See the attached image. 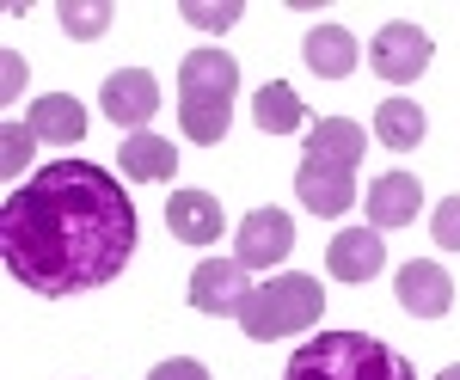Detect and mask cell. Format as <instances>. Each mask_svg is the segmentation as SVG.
<instances>
[{
	"mask_svg": "<svg viewBox=\"0 0 460 380\" xmlns=\"http://www.w3.org/2000/svg\"><path fill=\"white\" fill-rule=\"evenodd\" d=\"M136 258V203L93 160H49L0 203V264L43 301L86 295Z\"/></svg>",
	"mask_w": 460,
	"mask_h": 380,
	"instance_id": "1",
	"label": "cell"
},
{
	"mask_svg": "<svg viewBox=\"0 0 460 380\" xmlns=\"http://www.w3.org/2000/svg\"><path fill=\"white\" fill-rule=\"evenodd\" d=\"M234 86H240V62L227 49H190L178 62V129H184V141H197V147L227 141Z\"/></svg>",
	"mask_w": 460,
	"mask_h": 380,
	"instance_id": "2",
	"label": "cell"
},
{
	"mask_svg": "<svg viewBox=\"0 0 460 380\" xmlns=\"http://www.w3.org/2000/svg\"><path fill=\"white\" fill-rule=\"evenodd\" d=\"M283 380H418V368L368 331H325L288 356Z\"/></svg>",
	"mask_w": 460,
	"mask_h": 380,
	"instance_id": "3",
	"label": "cell"
},
{
	"mask_svg": "<svg viewBox=\"0 0 460 380\" xmlns=\"http://www.w3.org/2000/svg\"><path fill=\"white\" fill-rule=\"evenodd\" d=\"M319 313H325V288L307 270H288V277L252 282L246 307H240V331L252 344H270V338H301L314 331Z\"/></svg>",
	"mask_w": 460,
	"mask_h": 380,
	"instance_id": "4",
	"label": "cell"
},
{
	"mask_svg": "<svg viewBox=\"0 0 460 380\" xmlns=\"http://www.w3.org/2000/svg\"><path fill=\"white\" fill-rule=\"evenodd\" d=\"M246 295H252V282H246L240 258H203L190 270V307L209 313V319H240Z\"/></svg>",
	"mask_w": 460,
	"mask_h": 380,
	"instance_id": "5",
	"label": "cell"
},
{
	"mask_svg": "<svg viewBox=\"0 0 460 380\" xmlns=\"http://www.w3.org/2000/svg\"><path fill=\"white\" fill-rule=\"evenodd\" d=\"M368 68L387 86H411L429 68V37L418 25H381V37L368 43Z\"/></svg>",
	"mask_w": 460,
	"mask_h": 380,
	"instance_id": "6",
	"label": "cell"
},
{
	"mask_svg": "<svg viewBox=\"0 0 460 380\" xmlns=\"http://www.w3.org/2000/svg\"><path fill=\"white\" fill-rule=\"evenodd\" d=\"M99 110H105L111 123H123L129 136H142V123L160 110V80L147 68H117L105 80V93H99Z\"/></svg>",
	"mask_w": 460,
	"mask_h": 380,
	"instance_id": "7",
	"label": "cell"
},
{
	"mask_svg": "<svg viewBox=\"0 0 460 380\" xmlns=\"http://www.w3.org/2000/svg\"><path fill=\"white\" fill-rule=\"evenodd\" d=\"M288 245H295V221H288L283 208H252L246 221H240L234 258H240L246 270H270V264L288 258Z\"/></svg>",
	"mask_w": 460,
	"mask_h": 380,
	"instance_id": "8",
	"label": "cell"
},
{
	"mask_svg": "<svg viewBox=\"0 0 460 380\" xmlns=\"http://www.w3.org/2000/svg\"><path fill=\"white\" fill-rule=\"evenodd\" d=\"M393 288H399V307L411 313V319H442V313L455 307V277H448L436 258H411V264L393 277Z\"/></svg>",
	"mask_w": 460,
	"mask_h": 380,
	"instance_id": "9",
	"label": "cell"
},
{
	"mask_svg": "<svg viewBox=\"0 0 460 380\" xmlns=\"http://www.w3.org/2000/svg\"><path fill=\"white\" fill-rule=\"evenodd\" d=\"M381 264H387V240L375 227H344L325 240V270L338 282H368L381 277Z\"/></svg>",
	"mask_w": 460,
	"mask_h": 380,
	"instance_id": "10",
	"label": "cell"
},
{
	"mask_svg": "<svg viewBox=\"0 0 460 380\" xmlns=\"http://www.w3.org/2000/svg\"><path fill=\"white\" fill-rule=\"evenodd\" d=\"M295 197L314 215H344V208H356V172L350 166H325V160H301Z\"/></svg>",
	"mask_w": 460,
	"mask_h": 380,
	"instance_id": "11",
	"label": "cell"
},
{
	"mask_svg": "<svg viewBox=\"0 0 460 380\" xmlns=\"http://www.w3.org/2000/svg\"><path fill=\"white\" fill-rule=\"evenodd\" d=\"M424 208V184L411 172H381L368 184V227L387 234V227H411V215Z\"/></svg>",
	"mask_w": 460,
	"mask_h": 380,
	"instance_id": "12",
	"label": "cell"
},
{
	"mask_svg": "<svg viewBox=\"0 0 460 380\" xmlns=\"http://www.w3.org/2000/svg\"><path fill=\"white\" fill-rule=\"evenodd\" d=\"M166 227H172V240H184V245L221 240V203H215V190H172V197H166Z\"/></svg>",
	"mask_w": 460,
	"mask_h": 380,
	"instance_id": "13",
	"label": "cell"
},
{
	"mask_svg": "<svg viewBox=\"0 0 460 380\" xmlns=\"http://www.w3.org/2000/svg\"><path fill=\"white\" fill-rule=\"evenodd\" d=\"M362 123L350 117H314V129H307V160H325V166H362Z\"/></svg>",
	"mask_w": 460,
	"mask_h": 380,
	"instance_id": "14",
	"label": "cell"
},
{
	"mask_svg": "<svg viewBox=\"0 0 460 380\" xmlns=\"http://www.w3.org/2000/svg\"><path fill=\"white\" fill-rule=\"evenodd\" d=\"M117 166H123V178H136V184H166V178L178 172V147L166 136H129L123 147H117Z\"/></svg>",
	"mask_w": 460,
	"mask_h": 380,
	"instance_id": "15",
	"label": "cell"
},
{
	"mask_svg": "<svg viewBox=\"0 0 460 380\" xmlns=\"http://www.w3.org/2000/svg\"><path fill=\"white\" fill-rule=\"evenodd\" d=\"M356 37L344 31V25H314L307 31V43H301V62L319 74V80H344V74L356 68Z\"/></svg>",
	"mask_w": 460,
	"mask_h": 380,
	"instance_id": "16",
	"label": "cell"
},
{
	"mask_svg": "<svg viewBox=\"0 0 460 380\" xmlns=\"http://www.w3.org/2000/svg\"><path fill=\"white\" fill-rule=\"evenodd\" d=\"M252 117H258L264 136H295V129L307 123V104H301V93H295L288 80H270V86L252 99Z\"/></svg>",
	"mask_w": 460,
	"mask_h": 380,
	"instance_id": "17",
	"label": "cell"
},
{
	"mask_svg": "<svg viewBox=\"0 0 460 380\" xmlns=\"http://www.w3.org/2000/svg\"><path fill=\"white\" fill-rule=\"evenodd\" d=\"M25 123L37 129V141H80V136H86V104L49 93V99L31 104V117H25Z\"/></svg>",
	"mask_w": 460,
	"mask_h": 380,
	"instance_id": "18",
	"label": "cell"
},
{
	"mask_svg": "<svg viewBox=\"0 0 460 380\" xmlns=\"http://www.w3.org/2000/svg\"><path fill=\"white\" fill-rule=\"evenodd\" d=\"M375 141L393 147V154L418 147V141H424V110H418L411 99H381L375 104Z\"/></svg>",
	"mask_w": 460,
	"mask_h": 380,
	"instance_id": "19",
	"label": "cell"
},
{
	"mask_svg": "<svg viewBox=\"0 0 460 380\" xmlns=\"http://www.w3.org/2000/svg\"><path fill=\"white\" fill-rule=\"evenodd\" d=\"M31 147H37V129L19 123V117H6V129H0V178L6 184H19V166L31 160Z\"/></svg>",
	"mask_w": 460,
	"mask_h": 380,
	"instance_id": "20",
	"label": "cell"
},
{
	"mask_svg": "<svg viewBox=\"0 0 460 380\" xmlns=\"http://www.w3.org/2000/svg\"><path fill=\"white\" fill-rule=\"evenodd\" d=\"M62 31L68 37H105L111 31V6L105 0H68V6H62Z\"/></svg>",
	"mask_w": 460,
	"mask_h": 380,
	"instance_id": "21",
	"label": "cell"
},
{
	"mask_svg": "<svg viewBox=\"0 0 460 380\" xmlns=\"http://www.w3.org/2000/svg\"><path fill=\"white\" fill-rule=\"evenodd\" d=\"M429 240L442 252H460V197H442L436 215H429Z\"/></svg>",
	"mask_w": 460,
	"mask_h": 380,
	"instance_id": "22",
	"label": "cell"
},
{
	"mask_svg": "<svg viewBox=\"0 0 460 380\" xmlns=\"http://www.w3.org/2000/svg\"><path fill=\"white\" fill-rule=\"evenodd\" d=\"M184 19L197 25V31H227V25H240V6L227 0V6H184Z\"/></svg>",
	"mask_w": 460,
	"mask_h": 380,
	"instance_id": "23",
	"label": "cell"
},
{
	"mask_svg": "<svg viewBox=\"0 0 460 380\" xmlns=\"http://www.w3.org/2000/svg\"><path fill=\"white\" fill-rule=\"evenodd\" d=\"M147 380H209V368H203L197 356H172V362H160Z\"/></svg>",
	"mask_w": 460,
	"mask_h": 380,
	"instance_id": "24",
	"label": "cell"
},
{
	"mask_svg": "<svg viewBox=\"0 0 460 380\" xmlns=\"http://www.w3.org/2000/svg\"><path fill=\"white\" fill-rule=\"evenodd\" d=\"M19 86H25V62H19V56H6V99H13Z\"/></svg>",
	"mask_w": 460,
	"mask_h": 380,
	"instance_id": "25",
	"label": "cell"
},
{
	"mask_svg": "<svg viewBox=\"0 0 460 380\" xmlns=\"http://www.w3.org/2000/svg\"><path fill=\"white\" fill-rule=\"evenodd\" d=\"M436 380H460V362H448V368H442V375H436Z\"/></svg>",
	"mask_w": 460,
	"mask_h": 380,
	"instance_id": "26",
	"label": "cell"
}]
</instances>
